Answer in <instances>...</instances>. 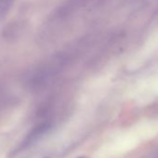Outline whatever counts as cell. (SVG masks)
Here are the masks:
<instances>
[{
	"label": "cell",
	"mask_w": 158,
	"mask_h": 158,
	"mask_svg": "<svg viewBox=\"0 0 158 158\" xmlns=\"http://www.w3.org/2000/svg\"><path fill=\"white\" fill-rule=\"evenodd\" d=\"M15 0H0V18H2L11 8Z\"/></svg>",
	"instance_id": "6da1fadb"
}]
</instances>
